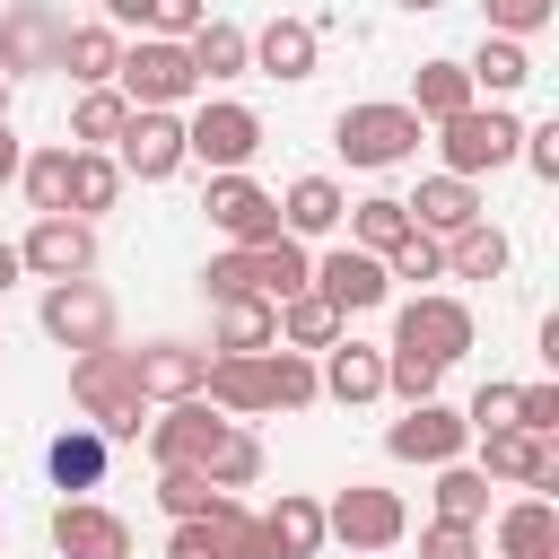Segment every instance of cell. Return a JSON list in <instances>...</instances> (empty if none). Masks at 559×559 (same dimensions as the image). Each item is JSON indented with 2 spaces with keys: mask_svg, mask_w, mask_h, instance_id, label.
<instances>
[{
  "mask_svg": "<svg viewBox=\"0 0 559 559\" xmlns=\"http://www.w3.org/2000/svg\"><path fill=\"white\" fill-rule=\"evenodd\" d=\"M271 314H280V349H306V358H323V349H332V341L349 332V323H341V314H332V306H323L314 288H297V297H280Z\"/></svg>",
  "mask_w": 559,
  "mask_h": 559,
  "instance_id": "31",
  "label": "cell"
},
{
  "mask_svg": "<svg viewBox=\"0 0 559 559\" xmlns=\"http://www.w3.org/2000/svg\"><path fill=\"white\" fill-rule=\"evenodd\" d=\"M384 280H445V245L411 227V236H402V245L384 253Z\"/></svg>",
  "mask_w": 559,
  "mask_h": 559,
  "instance_id": "45",
  "label": "cell"
},
{
  "mask_svg": "<svg viewBox=\"0 0 559 559\" xmlns=\"http://www.w3.org/2000/svg\"><path fill=\"white\" fill-rule=\"evenodd\" d=\"M437 384H445V367L437 358H419V349H384V393L411 411V402H437Z\"/></svg>",
  "mask_w": 559,
  "mask_h": 559,
  "instance_id": "43",
  "label": "cell"
},
{
  "mask_svg": "<svg viewBox=\"0 0 559 559\" xmlns=\"http://www.w3.org/2000/svg\"><path fill=\"white\" fill-rule=\"evenodd\" d=\"M262 542H271V559H314L332 533H323V498L314 489H280L271 507H262Z\"/></svg>",
  "mask_w": 559,
  "mask_h": 559,
  "instance_id": "23",
  "label": "cell"
},
{
  "mask_svg": "<svg viewBox=\"0 0 559 559\" xmlns=\"http://www.w3.org/2000/svg\"><path fill=\"white\" fill-rule=\"evenodd\" d=\"M463 79H472V96L507 105V96L533 79V52H524L515 35H480V44H472V61H463Z\"/></svg>",
  "mask_w": 559,
  "mask_h": 559,
  "instance_id": "27",
  "label": "cell"
},
{
  "mask_svg": "<svg viewBox=\"0 0 559 559\" xmlns=\"http://www.w3.org/2000/svg\"><path fill=\"white\" fill-rule=\"evenodd\" d=\"M35 323H44V341H61L70 358H79V349H114V297H105L96 280H52L44 306H35Z\"/></svg>",
  "mask_w": 559,
  "mask_h": 559,
  "instance_id": "10",
  "label": "cell"
},
{
  "mask_svg": "<svg viewBox=\"0 0 559 559\" xmlns=\"http://www.w3.org/2000/svg\"><path fill=\"white\" fill-rule=\"evenodd\" d=\"M323 533H332L341 550L376 559V550H393V542L411 533V507H402L393 489H376V480H349V489L323 498Z\"/></svg>",
  "mask_w": 559,
  "mask_h": 559,
  "instance_id": "7",
  "label": "cell"
},
{
  "mask_svg": "<svg viewBox=\"0 0 559 559\" xmlns=\"http://www.w3.org/2000/svg\"><path fill=\"white\" fill-rule=\"evenodd\" d=\"M437 515L445 524H489V480H480V463H437Z\"/></svg>",
  "mask_w": 559,
  "mask_h": 559,
  "instance_id": "40",
  "label": "cell"
},
{
  "mask_svg": "<svg viewBox=\"0 0 559 559\" xmlns=\"http://www.w3.org/2000/svg\"><path fill=\"white\" fill-rule=\"evenodd\" d=\"M341 227H349V245H358V253H376V262H384V253L411 236V210H402V192H367V201H349V218H341Z\"/></svg>",
  "mask_w": 559,
  "mask_h": 559,
  "instance_id": "34",
  "label": "cell"
},
{
  "mask_svg": "<svg viewBox=\"0 0 559 559\" xmlns=\"http://www.w3.org/2000/svg\"><path fill=\"white\" fill-rule=\"evenodd\" d=\"M201 17H210V0H140V35H166V44H183Z\"/></svg>",
  "mask_w": 559,
  "mask_h": 559,
  "instance_id": "46",
  "label": "cell"
},
{
  "mask_svg": "<svg viewBox=\"0 0 559 559\" xmlns=\"http://www.w3.org/2000/svg\"><path fill=\"white\" fill-rule=\"evenodd\" d=\"M52 550L61 559H131V524L105 498H61L52 507Z\"/></svg>",
  "mask_w": 559,
  "mask_h": 559,
  "instance_id": "17",
  "label": "cell"
},
{
  "mask_svg": "<svg viewBox=\"0 0 559 559\" xmlns=\"http://www.w3.org/2000/svg\"><path fill=\"white\" fill-rule=\"evenodd\" d=\"M245 271H253V297H262V306H280V297H297V288H306L314 253H306L297 236H271V245H245Z\"/></svg>",
  "mask_w": 559,
  "mask_h": 559,
  "instance_id": "28",
  "label": "cell"
},
{
  "mask_svg": "<svg viewBox=\"0 0 559 559\" xmlns=\"http://www.w3.org/2000/svg\"><path fill=\"white\" fill-rule=\"evenodd\" d=\"M114 201H122V166H114L105 148H70V218L96 227Z\"/></svg>",
  "mask_w": 559,
  "mask_h": 559,
  "instance_id": "33",
  "label": "cell"
},
{
  "mask_svg": "<svg viewBox=\"0 0 559 559\" xmlns=\"http://www.w3.org/2000/svg\"><path fill=\"white\" fill-rule=\"evenodd\" d=\"M114 61H122V35H114L105 17H87V26L61 35V70H70L79 87H114Z\"/></svg>",
  "mask_w": 559,
  "mask_h": 559,
  "instance_id": "32",
  "label": "cell"
},
{
  "mask_svg": "<svg viewBox=\"0 0 559 559\" xmlns=\"http://www.w3.org/2000/svg\"><path fill=\"white\" fill-rule=\"evenodd\" d=\"M262 349H280V314H271L262 297H236V306H218L210 358H262Z\"/></svg>",
  "mask_w": 559,
  "mask_h": 559,
  "instance_id": "29",
  "label": "cell"
},
{
  "mask_svg": "<svg viewBox=\"0 0 559 559\" xmlns=\"http://www.w3.org/2000/svg\"><path fill=\"white\" fill-rule=\"evenodd\" d=\"M402 210H411V227H419V236H437V245H445V236H463L472 218H489L480 183H463V175H428V183H419Z\"/></svg>",
  "mask_w": 559,
  "mask_h": 559,
  "instance_id": "21",
  "label": "cell"
},
{
  "mask_svg": "<svg viewBox=\"0 0 559 559\" xmlns=\"http://www.w3.org/2000/svg\"><path fill=\"white\" fill-rule=\"evenodd\" d=\"M306 288L349 323V314H376L384 297H393V280H384V262L376 253H358V245H332V253H314V271H306Z\"/></svg>",
  "mask_w": 559,
  "mask_h": 559,
  "instance_id": "13",
  "label": "cell"
},
{
  "mask_svg": "<svg viewBox=\"0 0 559 559\" xmlns=\"http://www.w3.org/2000/svg\"><path fill=\"white\" fill-rule=\"evenodd\" d=\"M131 376H140V402H192L201 393V376H210V349H192V341H148V349H131Z\"/></svg>",
  "mask_w": 559,
  "mask_h": 559,
  "instance_id": "18",
  "label": "cell"
},
{
  "mask_svg": "<svg viewBox=\"0 0 559 559\" xmlns=\"http://www.w3.org/2000/svg\"><path fill=\"white\" fill-rule=\"evenodd\" d=\"M61 35H70V17H61L52 0H9V9H0V79L17 87V79L61 70Z\"/></svg>",
  "mask_w": 559,
  "mask_h": 559,
  "instance_id": "9",
  "label": "cell"
},
{
  "mask_svg": "<svg viewBox=\"0 0 559 559\" xmlns=\"http://www.w3.org/2000/svg\"><path fill=\"white\" fill-rule=\"evenodd\" d=\"M96 9H105V26H114V35H122V26H140V0H96Z\"/></svg>",
  "mask_w": 559,
  "mask_h": 559,
  "instance_id": "54",
  "label": "cell"
},
{
  "mask_svg": "<svg viewBox=\"0 0 559 559\" xmlns=\"http://www.w3.org/2000/svg\"><path fill=\"white\" fill-rule=\"evenodd\" d=\"M402 9H419V17H428V9H445V0H402Z\"/></svg>",
  "mask_w": 559,
  "mask_h": 559,
  "instance_id": "56",
  "label": "cell"
},
{
  "mask_svg": "<svg viewBox=\"0 0 559 559\" xmlns=\"http://www.w3.org/2000/svg\"><path fill=\"white\" fill-rule=\"evenodd\" d=\"M489 550H498V559H559V498L524 489L515 507H498V524H489Z\"/></svg>",
  "mask_w": 559,
  "mask_h": 559,
  "instance_id": "20",
  "label": "cell"
},
{
  "mask_svg": "<svg viewBox=\"0 0 559 559\" xmlns=\"http://www.w3.org/2000/svg\"><path fill=\"white\" fill-rule=\"evenodd\" d=\"M480 17H489V35H515V44H533V35L559 17V0H480Z\"/></svg>",
  "mask_w": 559,
  "mask_h": 559,
  "instance_id": "44",
  "label": "cell"
},
{
  "mask_svg": "<svg viewBox=\"0 0 559 559\" xmlns=\"http://www.w3.org/2000/svg\"><path fill=\"white\" fill-rule=\"evenodd\" d=\"M463 428L480 437V428H515V384L507 376H489L480 393H472V411H463Z\"/></svg>",
  "mask_w": 559,
  "mask_h": 559,
  "instance_id": "49",
  "label": "cell"
},
{
  "mask_svg": "<svg viewBox=\"0 0 559 559\" xmlns=\"http://www.w3.org/2000/svg\"><path fill=\"white\" fill-rule=\"evenodd\" d=\"M17 262H26V280H96V227L87 218H70V210H52V218H35L26 236H17Z\"/></svg>",
  "mask_w": 559,
  "mask_h": 559,
  "instance_id": "11",
  "label": "cell"
},
{
  "mask_svg": "<svg viewBox=\"0 0 559 559\" xmlns=\"http://www.w3.org/2000/svg\"><path fill=\"white\" fill-rule=\"evenodd\" d=\"M17 183H26V201H35V218H52V210H70V140H52V148H26V166H17Z\"/></svg>",
  "mask_w": 559,
  "mask_h": 559,
  "instance_id": "38",
  "label": "cell"
},
{
  "mask_svg": "<svg viewBox=\"0 0 559 559\" xmlns=\"http://www.w3.org/2000/svg\"><path fill=\"white\" fill-rule=\"evenodd\" d=\"M157 507H166V524H210L227 507V489H210L201 472H157Z\"/></svg>",
  "mask_w": 559,
  "mask_h": 559,
  "instance_id": "41",
  "label": "cell"
},
{
  "mask_svg": "<svg viewBox=\"0 0 559 559\" xmlns=\"http://www.w3.org/2000/svg\"><path fill=\"white\" fill-rule=\"evenodd\" d=\"M515 262V245H507V227H489V218H472L463 236H445V280H498Z\"/></svg>",
  "mask_w": 559,
  "mask_h": 559,
  "instance_id": "35",
  "label": "cell"
},
{
  "mask_svg": "<svg viewBox=\"0 0 559 559\" xmlns=\"http://www.w3.org/2000/svg\"><path fill=\"white\" fill-rule=\"evenodd\" d=\"M515 157L542 175V183H559V122H524V140H515Z\"/></svg>",
  "mask_w": 559,
  "mask_h": 559,
  "instance_id": "51",
  "label": "cell"
},
{
  "mask_svg": "<svg viewBox=\"0 0 559 559\" xmlns=\"http://www.w3.org/2000/svg\"><path fill=\"white\" fill-rule=\"evenodd\" d=\"M210 559H271V542H262V515H253L245 498H227V507L210 515Z\"/></svg>",
  "mask_w": 559,
  "mask_h": 559,
  "instance_id": "42",
  "label": "cell"
},
{
  "mask_svg": "<svg viewBox=\"0 0 559 559\" xmlns=\"http://www.w3.org/2000/svg\"><path fill=\"white\" fill-rule=\"evenodd\" d=\"M201 210H210V227L245 253V245H271L280 236V192H262L253 175H210V192H201Z\"/></svg>",
  "mask_w": 559,
  "mask_h": 559,
  "instance_id": "14",
  "label": "cell"
},
{
  "mask_svg": "<svg viewBox=\"0 0 559 559\" xmlns=\"http://www.w3.org/2000/svg\"><path fill=\"white\" fill-rule=\"evenodd\" d=\"M70 402H79V419H87L105 445H140V428H148L131 349H79V358H70Z\"/></svg>",
  "mask_w": 559,
  "mask_h": 559,
  "instance_id": "1",
  "label": "cell"
},
{
  "mask_svg": "<svg viewBox=\"0 0 559 559\" xmlns=\"http://www.w3.org/2000/svg\"><path fill=\"white\" fill-rule=\"evenodd\" d=\"M105 454H114V445H105L87 419H70V428L44 445V472H52L61 498H87V489H105Z\"/></svg>",
  "mask_w": 559,
  "mask_h": 559,
  "instance_id": "25",
  "label": "cell"
},
{
  "mask_svg": "<svg viewBox=\"0 0 559 559\" xmlns=\"http://www.w3.org/2000/svg\"><path fill=\"white\" fill-rule=\"evenodd\" d=\"M17 166H26V140H17V131H9V122H0V192H9V183H17Z\"/></svg>",
  "mask_w": 559,
  "mask_h": 559,
  "instance_id": "53",
  "label": "cell"
},
{
  "mask_svg": "<svg viewBox=\"0 0 559 559\" xmlns=\"http://www.w3.org/2000/svg\"><path fill=\"white\" fill-rule=\"evenodd\" d=\"M114 87H122V105H131V114H183V105L201 96V79H192L183 44H166V35H140V44H122V61H114Z\"/></svg>",
  "mask_w": 559,
  "mask_h": 559,
  "instance_id": "2",
  "label": "cell"
},
{
  "mask_svg": "<svg viewBox=\"0 0 559 559\" xmlns=\"http://www.w3.org/2000/svg\"><path fill=\"white\" fill-rule=\"evenodd\" d=\"M0 122H9V79H0Z\"/></svg>",
  "mask_w": 559,
  "mask_h": 559,
  "instance_id": "57",
  "label": "cell"
},
{
  "mask_svg": "<svg viewBox=\"0 0 559 559\" xmlns=\"http://www.w3.org/2000/svg\"><path fill=\"white\" fill-rule=\"evenodd\" d=\"M105 157L122 166V183H175V175L192 166V157H183V114H131Z\"/></svg>",
  "mask_w": 559,
  "mask_h": 559,
  "instance_id": "12",
  "label": "cell"
},
{
  "mask_svg": "<svg viewBox=\"0 0 559 559\" xmlns=\"http://www.w3.org/2000/svg\"><path fill=\"white\" fill-rule=\"evenodd\" d=\"M341 218H349V192H341L332 175H297V183L280 192V236H297V245L341 236Z\"/></svg>",
  "mask_w": 559,
  "mask_h": 559,
  "instance_id": "22",
  "label": "cell"
},
{
  "mask_svg": "<svg viewBox=\"0 0 559 559\" xmlns=\"http://www.w3.org/2000/svg\"><path fill=\"white\" fill-rule=\"evenodd\" d=\"M201 480H210V489H227V498H236V489H253V480H262V437L236 419V428L218 437V454L201 463Z\"/></svg>",
  "mask_w": 559,
  "mask_h": 559,
  "instance_id": "39",
  "label": "cell"
},
{
  "mask_svg": "<svg viewBox=\"0 0 559 559\" xmlns=\"http://www.w3.org/2000/svg\"><path fill=\"white\" fill-rule=\"evenodd\" d=\"M314 384H323V393H332L341 411H358V402H384V349H376V341H349V332H341V341H332V349L314 358Z\"/></svg>",
  "mask_w": 559,
  "mask_h": 559,
  "instance_id": "19",
  "label": "cell"
},
{
  "mask_svg": "<svg viewBox=\"0 0 559 559\" xmlns=\"http://www.w3.org/2000/svg\"><path fill=\"white\" fill-rule=\"evenodd\" d=\"M122 122H131L122 87H79V105H70V148H114Z\"/></svg>",
  "mask_w": 559,
  "mask_h": 559,
  "instance_id": "37",
  "label": "cell"
},
{
  "mask_svg": "<svg viewBox=\"0 0 559 559\" xmlns=\"http://www.w3.org/2000/svg\"><path fill=\"white\" fill-rule=\"evenodd\" d=\"M17 280H26V262H17V245H0V297H9Z\"/></svg>",
  "mask_w": 559,
  "mask_h": 559,
  "instance_id": "55",
  "label": "cell"
},
{
  "mask_svg": "<svg viewBox=\"0 0 559 559\" xmlns=\"http://www.w3.org/2000/svg\"><path fill=\"white\" fill-rule=\"evenodd\" d=\"M253 148H262V114H253V105L210 96V105L183 114V157H192V166H210V175H245Z\"/></svg>",
  "mask_w": 559,
  "mask_h": 559,
  "instance_id": "5",
  "label": "cell"
},
{
  "mask_svg": "<svg viewBox=\"0 0 559 559\" xmlns=\"http://www.w3.org/2000/svg\"><path fill=\"white\" fill-rule=\"evenodd\" d=\"M480 445V480H507V489H559V454H550V437H524V428H480L472 437Z\"/></svg>",
  "mask_w": 559,
  "mask_h": 559,
  "instance_id": "16",
  "label": "cell"
},
{
  "mask_svg": "<svg viewBox=\"0 0 559 559\" xmlns=\"http://www.w3.org/2000/svg\"><path fill=\"white\" fill-rule=\"evenodd\" d=\"M227 428H236V419H227V411H210V402L192 393V402H166V411L140 428V445H148V463H157V472H201V463L218 454V437H227Z\"/></svg>",
  "mask_w": 559,
  "mask_h": 559,
  "instance_id": "8",
  "label": "cell"
},
{
  "mask_svg": "<svg viewBox=\"0 0 559 559\" xmlns=\"http://www.w3.org/2000/svg\"><path fill=\"white\" fill-rule=\"evenodd\" d=\"M201 297L210 306H236V297H253V271H245V253L227 245V253H210V271H201Z\"/></svg>",
  "mask_w": 559,
  "mask_h": 559,
  "instance_id": "47",
  "label": "cell"
},
{
  "mask_svg": "<svg viewBox=\"0 0 559 559\" xmlns=\"http://www.w3.org/2000/svg\"><path fill=\"white\" fill-rule=\"evenodd\" d=\"M472 341H480L472 306H463V297H445V288H419V297H402V306H393V341H384V349H419V358L454 367V358H472Z\"/></svg>",
  "mask_w": 559,
  "mask_h": 559,
  "instance_id": "4",
  "label": "cell"
},
{
  "mask_svg": "<svg viewBox=\"0 0 559 559\" xmlns=\"http://www.w3.org/2000/svg\"><path fill=\"white\" fill-rule=\"evenodd\" d=\"M419 559H480V524H445V515H428V524H419Z\"/></svg>",
  "mask_w": 559,
  "mask_h": 559,
  "instance_id": "48",
  "label": "cell"
},
{
  "mask_svg": "<svg viewBox=\"0 0 559 559\" xmlns=\"http://www.w3.org/2000/svg\"><path fill=\"white\" fill-rule=\"evenodd\" d=\"M515 428L524 437H559V384H515Z\"/></svg>",
  "mask_w": 559,
  "mask_h": 559,
  "instance_id": "50",
  "label": "cell"
},
{
  "mask_svg": "<svg viewBox=\"0 0 559 559\" xmlns=\"http://www.w3.org/2000/svg\"><path fill=\"white\" fill-rule=\"evenodd\" d=\"M515 140H524V122H515L507 105H463L454 122H437V148H445V175H463V183H480V175H498V166H515Z\"/></svg>",
  "mask_w": 559,
  "mask_h": 559,
  "instance_id": "6",
  "label": "cell"
},
{
  "mask_svg": "<svg viewBox=\"0 0 559 559\" xmlns=\"http://www.w3.org/2000/svg\"><path fill=\"white\" fill-rule=\"evenodd\" d=\"M262 402H271V411H314V402H323L314 358H306V349H262Z\"/></svg>",
  "mask_w": 559,
  "mask_h": 559,
  "instance_id": "36",
  "label": "cell"
},
{
  "mask_svg": "<svg viewBox=\"0 0 559 559\" xmlns=\"http://www.w3.org/2000/svg\"><path fill=\"white\" fill-rule=\"evenodd\" d=\"M419 140H428V122H419L411 105H341V114H332V148H341L349 166H367V175L419 157Z\"/></svg>",
  "mask_w": 559,
  "mask_h": 559,
  "instance_id": "3",
  "label": "cell"
},
{
  "mask_svg": "<svg viewBox=\"0 0 559 559\" xmlns=\"http://www.w3.org/2000/svg\"><path fill=\"white\" fill-rule=\"evenodd\" d=\"M253 70L280 79V87L314 79V26H306V17H271V26L253 35Z\"/></svg>",
  "mask_w": 559,
  "mask_h": 559,
  "instance_id": "26",
  "label": "cell"
},
{
  "mask_svg": "<svg viewBox=\"0 0 559 559\" xmlns=\"http://www.w3.org/2000/svg\"><path fill=\"white\" fill-rule=\"evenodd\" d=\"M384 454L393 463H463L472 454V428H463V411H445V402H411L393 428H384Z\"/></svg>",
  "mask_w": 559,
  "mask_h": 559,
  "instance_id": "15",
  "label": "cell"
},
{
  "mask_svg": "<svg viewBox=\"0 0 559 559\" xmlns=\"http://www.w3.org/2000/svg\"><path fill=\"white\" fill-rule=\"evenodd\" d=\"M183 61H192V79H201V87L245 79V70H253V35H245L236 17H201V26L183 35Z\"/></svg>",
  "mask_w": 559,
  "mask_h": 559,
  "instance_id": "24",
  "label": "cell"
},
{
  "mask_svg": "<svg viewBox=\"0 0 559 559\" xmlns=\"http://www.w3.org/2000/svg\"><path fill=\"white\" fill-rule=\"evenodd\" d=\"M166 559H210V524H175L166 533Z\"/></svg>",
  "mask_w": 559,
  "mask_h": 559,
  "instance_id": "52",
  "label": "cell"
},
{
  "mask_svg": "<svg viewBox=\"0 0 559 559\" xmlns=\"http://www.w3.org/2000/svg\"><path fill=\"white\" fill-rule=\"evenodd\" d=\"M402 105H411L419 122H454V114H463V105H480V96H472L463 61H419V70H411V96H402Z\"/></svg>",
  "mask_w": 559,
  "mask_h": 559,
  "instance_id": "30",
  "label": "cell"
}]
</instances>
